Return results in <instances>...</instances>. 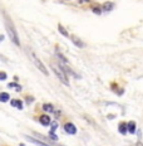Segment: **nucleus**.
<instances>
[{"mask_svg":"<svg viewBox=\"0 0 143 146\" xmlns=\"http://www.w3.org/2000/svg\"><path fill=\"white\" fill-rule=\"evenodd\" d=\"M136 146H143V144H142L141 141H138V142H137V145H136Z\"/></svg>","mask_w":143,"mask_h":146,"instance_id":"22","label":"nucleus"},{"mask_svg":"<svg viewBox=\"0 0 143 146\" xmlns=\"http://www.w3.org/2000/svg\"><path fill=\"white\" fill-rule=\"evenodd\" d=\"M30 58H32L33 63H34V66H35L36 68H38L42 73H43L44 76H49V72H48L47 67H45V66H44V63L42 62V60L39 59L38 57H36V54H35V53H33V52H32V53H30Z\"/></svg>","mask_w":143,"mask_h":146,"instance_id":"3","label":"nucleus"},{"mask_svg":"<svg viewBox=\"0 0 143 146\" xmlns=\"http://www.w3.org/2000/svg\"><path fill=\"white\" fill-rule=\"evenodd\" d=\"M13 107H16L19 110H23V102L20 100H11V103H10Z\"/></svg>","mask_w":143,"mask_h":146,"instance_id":"13","label":"nucleus"},{"mask_svg":"<svg viewBox=\"0 0 143 146\" xmlns=\"http://www.w3.org/2000/svg\"><path fill=\"white\" fill-rule=\"evenodd\" d=\"M58 30H59V33H60V34H63L64 36H67V38H68V36H69L68 32H67V29H65L64 27L62 25V24H58Z\"/></svg>","mask_w":143,"mask_h":146,"instance_id":"15","label":"nucleus"},{"mask_svg":"<svg viewBox=\"0 0 143 146\" xmlns=\"http://www.w3.org/2000/svg\"><path fill=\"white\" fill-rule=\"evenodd\" d=\"M51 69L54 71V73H55V76L58 78H59L60 82H63V83L65 84V86H69V80L68 77H67V73L62 69V67L60 66H57V64H51Z\"/></svg>","mask_w":143,"mask_h":146,"instance_id":"2","label":"nucleus"},{"mask_svg":"<svg viewBox=\"0 0 143 146\" xmlns=\"http://www.w3.org/2000/svg\"><path fill=\"white\" fill-rule=\"evenodd\" d=\"M64 131L67 133H69V135H75V133H77V127L74 126V123L67 122L64 125Z\"/></svg>","mask_w":143,"mask_h":146,"instance_id":"4","label":"nucleus"},{"mask_svg":"<svg viewBox=\"0 0 143 146\" xmlns=\"http://www.w3.org/2000/svg\"><path fill=\"white\" fill-rule=\"evenodd\" d=\"M127 130H128V132H129V133H134V132H136L137 126H136V122H134V121L127 122Z\"/></svg>","mask_w":143,"mask_h":146,"instance_id":"10","label":"nucleus"},{"mask_svg":"<svg viewBox=\"0 0 143 146\" xmlns=\"http://www.w3.org/2000/svg\"><path fill=\"white\" fill-rule=\"evenodd\" d=\"M113 3H111V1H107V3H104V4L102 5V10L103 11H111L112 9H113Z\"/></svg>","mask_w":143,"mask_h":146,"instance_id":"12","label":"nucleus"},{"mask_svg":"<svg viewBox=\"0 0 143 146\" xmlns=\"http://www.w3.org/2000/svg\"><path fill=\"white\" fill-rule=\"evenodd\" d=\"M39 121H40V123L43 125V126L50 125V117L48 116V115H42V116L39 117Z\"/></svg>","mask_w":143,"mask_h":146,"instance_id":"8","label":"nucleus"},{"mask_svg":"<svg viewBox=\"0 0 143 146\" xmlns=\"http://www.w3.org/2000/svg\"><path fill=\"white\" fill-rule=\"evenodd\" d=\"M7 78H8L7 73H5V72H0V81H5Z\"/></svg>","mask_w":143,"mask_h":146,"instance_id":"18","label":"nucleus"},{"mask_svg":"<svg viewBox=\"0 0 143 146\" xmlns=\"http://www.w3.org/2000/svg\"><path fill=\"white\" fill-rule=\"evenodd\" d=\"M25 139L28 140L29 142H32V144H35L36 146H51V145H48V144H45V142H43V141H40V140H36V139H34V137H32V136H28L26 135L25 136Z\"/></svg>","mask_w":143,"mask_h":146,"instance_id":"6","label":"nucleus"},{"mask_svg":"<svg viewBox=\"0 0 143 146\" xmlns=\"http://www.w3.org/2000/svg\"><path fill=\"white\" fill-rule=\"evenodd\" d=\"M49 137L51 139V140H54V141H57V140H58V136L55 135V133H54V132H49Z\"/></svg>","mask_w":143,"mask_h":146,"instance_id":"19","label":"nucleus"},{"mask_svg":"<svg viewBox=\"0 0 143 146\" xmlns=\"http://www.w3.org/2000/svg\"><path fill=\"white\" fill-rule=\"evenodd\" d=\"M90 0H79V3H80V4H87V3H89Z\"/></svg>","mask_w":143,"mask_h":146,"instance_id":"21","label":"nucleus"},{"mask_svg":"<svg viewBox=\"0 0 143 146\" xmlns=\"http://www.w3.org/2000/svg\"><path fill=\"white\" fill-rule=\"evenodd\" d=\"M3 39H4V36H3V35H1V36H0V40H3Z\"/></svg>","mask_w":143,"mask_h":146,"instance_id":"23","label":"nucleus"},{"mask_svg":"<svg viewBox=\"0 0 143 146\" xmlns=\"http://www.w3.org/2000/svg\"><path fill=\"white\" fill-rule=\"evenodd\" d=\"M92 10L96 13L97 15H99V14H102V8H98V7H92Z\"/></svg>","mask_w":143,"mask_h":146,"instance_id":"17","label":"nucleus"},{"mask_svg":"<svg viewBox=\"0 0 143 146\" xmlns=\"http://www.w3.org/2000/svg\"><path fill=\"white\" fill-rule=\"evenodd\" d=\"M118 131L122 135H127V132H128V130H127V122H121L119 126H118Z\"/></svg>","mask_w":143,"mask_h":146,"instance_id":"11","label":"nucleus"},{"mask_svg":"<svg viewBox=\"0 0 143 146\" xmlns=\"http://www.w3.org/2000/svg\"><path fill=\"white\" fill-rule=\"evenodd\" d=\"M69 38H71V40H72V43H74V45H77V47H79V48H84L86 47V44L83 43V40H82V39H79L77 35H71L69 36Z\"/></svg>","mask_w":143,"mask_h":146,"instance_id":"5","label":"nucleus"},{"mask_svg":"<svg viewBox=\"0 0 143 146\" xmlns=\"http://www.w3.org/2000/svg\"><path fill=\"white\" fill-rule=\"evenodd\" d=\"M55 53H57V57H58V58H59L60 62H63V63H64V64H68V59L65 58V57H64V54H63L62 52L59 50V48H58V47L55 48Z\"/></svg>","mask_w":143,"mask_h":146,"instance_id":"9","label":"nucleus"},{"mask_svg":"<svg viewBox=\"0 0 143 146\" xmlns=\"http://www.w3.org/2000/svg\"><path fill=\"white\" fill-rule=\"evenodd\" d=\"M4 20H5V28H7V32H8V35H9V38H10V40L13 42L15 45H20L19 34H18L13 20L8 17V14H4Z\"/></svg>","mask_w":143,"mask_h":146,"instance_id":"1","label":"nucleus"},{"mask_svg":"<svg viewBox=\"0 0 143 146\" xmlns=\"http://www.w3.org/2000/svg\"><path fill=\"white\" fill-rule=\"evenodd\" d=\"M60 67H62V69L67 73V74H71V76H73V77H75V78H79V76H78L74 71H72V69L68 67V64H64V63H60Z\"/></svg>","mask_w":143,"mask_h":146,"instance_id":"7","label":"nucleus"},{"mask_svg":"<svg viewBox=\"0 0 143 146\" xmlns=\"http://www.w3.org/2000/svg\"><path fill=\"white\" fill-rule=\"evenodd\" d=\"M9 100H10L9 93H7V92H1V93H0V101H1V102H8Z\"/></svg>","mask_w":143,"mask_h":146,"instance_id":"14","label":"nucleus"},{"mask_svg":"<svg viewBox=\"0 0 143 146\" xmlns=\"http://www.w3.org/2000/svg\"><path fill=\"white\" fill-rule=\"evenodd\" d=\"M57 126H58V125H57L55 122H53V126H51V130H50V131H51V132H54V130L57 129Z\"/></svg>","mask_w":143,"mask_h":146,"instance_id":"20","label":"nucleus"},{"mask_svg":"<svg viewBox=\"0 0 143 146\" xmlns=\"http://www.w3.org/2000/svg\"><path fill=\"white\" fill-rule=\"evenodd\" d=\"M43 110L47 112H53L54 111V107L51 103H45V105H43Z\"/></svg>","mask_w":143,"mask_h":146,"instance_id":"16","label":"nucleus"}]
</instances>
